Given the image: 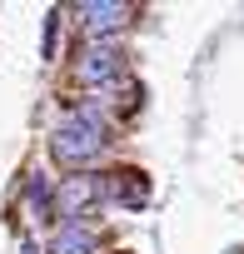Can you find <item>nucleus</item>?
<instances>
[{
	"mask_svg": "<svg viewBox=\"0 0 244 254\" xmlns=\"http://www.w3.org/2000/svg\"><path fill=\"white\" fill-rule=\"evenodd\" d=\"M100 145H105V130H100V115H95V110L70 115L60 130L50 135V155H55L65 170H80L85 160H95V155H100Z\"/></svg>",
	"mask_w": 244,
	"mask_h": 254,
	"instance_id": "obj_1",
	"label": "nucleus"
},
{
	"mask_svg": "<svg viewBox=\"0 0 244 254\" xmlns=\"http://www.w3.org/2000/svg\"><path fill=\"white\" fill-rule=\"evenodd\" d=\"M55 199H60V214H85V209L100 199V180H95V175H70Z\"/></svg>",
	"mask_w": 244,
	"mask_h": 254,
	"instance_id": "obj_2",
	"label": "nucleus"
},
{
	"mask_svg": "<svg viewBox=\"0 0 244 254\" xmlns=\"http://www.w3.org/2000/svg\"><path fill=\"white\" fill-rule=\"evenodd\" d=\"M115 75H120V50H115V45L85 50V60H80V85H105V80H115Z\"/></svg>",
	"mask_w": 244,
	"mask_h": 254,
	"instance_id": "obj_3",
	"label": "nucleus"
},
{
	"mask_svg": "<svg viewBox=\"0 0 244 254\" xmlns=\"http://www.w3.org/2000/svg\"><path fill=\"white\" fill-rule=\"evenodd\" d=\"M125 5H115V0H85L80 5V20H85V30H95V35H110V30H120L125 25Z\"/></svg>",
	"mask_w": 244,
	"mask_h": 254,
	"instance_id": "obj_4",
	"label": "nucleus"
},
{
	"mask_svg": "<svg viewBox=\"0 0 244 254\" xmlns=\"http://www.w3.org/2000/svg\"><path fill=\"white\" fill-rule=\"evenodd\" d=\"M110 194L125 204V209H145V204H150V180H145L140 170H115Z\"/></svg>",
	"mask_w": 244,
	"mask_h": 254,
	"instance_id": "obj_5",
	"label": "nucleus"
},
{
	"mask_svg": "<svg viewBox=\"0 0 244 254\" xmlns=\"http://www.w3.org/2000/svg\"><path fill=\"white\" fill-rule=\"evenodd\" d=\"M90 249H95V239H90V229H80L75 219L50 234V254H90Z\"/></svg>",
	"mask_w": 244,
	"mask_h": 254,
	"instance_id": "obj_6",
	"label": "nucleus"
},
{
	"mask_svg": "<svg viewBox=\"0 0 244 254\" xmlns=\"http://www.w3.org/2000/svg\"><path fill=\"white\" fill-rule=\"evenodd\" d=\"M25 199H30V209H35V214L45 219V204H50V185H45V180L35 175V180H30V190H25Z\"/></svg>",
	"mask_w": 244,
	"mask_h": 254,
	"instance_id": "obj_7",
	"label": "nucleus"
}]
</instances>
